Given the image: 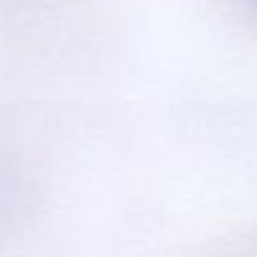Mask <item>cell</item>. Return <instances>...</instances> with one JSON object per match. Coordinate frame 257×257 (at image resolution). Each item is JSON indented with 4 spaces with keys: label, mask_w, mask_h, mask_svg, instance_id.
I'll use <instances>...</instances> for the list:
<instances>
[]
</instances>
